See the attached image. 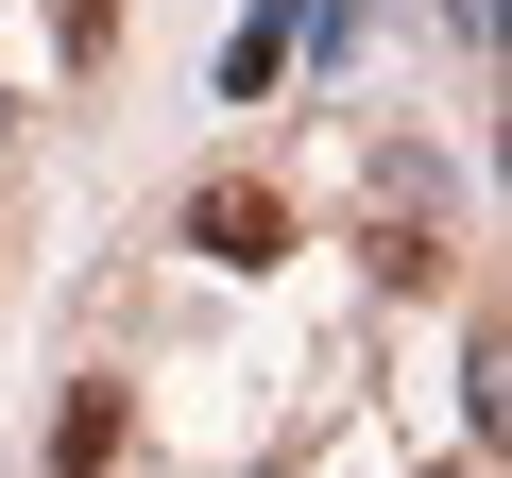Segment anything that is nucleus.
Returning a JSON list of instances; mask_svg holds the SVG:
<instances>
[{"mask_svg":"<svg viewBox=\"0 0 512 478\" xmlns=\"http://www.w3.org/2000/svg\"><path fill=\"white\" fill-rule=\"evenodd\" d=\"M188 239H205V257H222V274H274V257H291V205H274V188H256V171H222V188L188 205Z\"/></svg>","mask_w":512,"mask_h":478,"instance_id":"nucleus-1","label":"nucleus"},{"mask_svg":"<svg viewBox=\"0 0 512 478\" xmlns=\"http://www.w3.org/2000/svg\"><path fill=\"white\" fill-rule=\"evenodd\" d=\"M120 427H137V393H120V376H69V410H52V478H103Z\"/></svg>","mask_w":512,"mask_h":478,"instance_id":"nucleus-2","label":"nucleus"},{"mask_svg":"<svg viewBox=\"0 0 512 478\" xmlns=\"http://www.w3.org/2000/svg\"><path fill=\"white\" fill-rule=\"evenodd\" d=\"M274 69H291V0H256L239 52H222V103H274Z\"/></svg>","mask_w":512,"mask_h":478,"instance_id":"nucleus-3","label":"nucleus"},{"mask_svg":"<svg viewBox=\"0 0 512 478\" xmlns=\"http://www.w3.org/2000/svg\"><path fill=\"white\" fill-rule=\"evenodd\" d=\"M52 52H69V69H103V52H120V0H52Z\"/></svg>","mask_w":512,"mask_h":478,"instance_id":"nucleus-4","label":"nucleus"},{"mask_svg":"<svg viewBox=\"0 0 512 478\" xmlns=\"http://www.w3.org/2000/svg\"><path fill=\"white\" fill-rule=\"evenodd\" d=\"M0 120H18V103H0Z\"/></svg>","mask_w":512,"mask_h":478,"instance_id":"nucleus-5","label":"nucleus"}]
</instances>
